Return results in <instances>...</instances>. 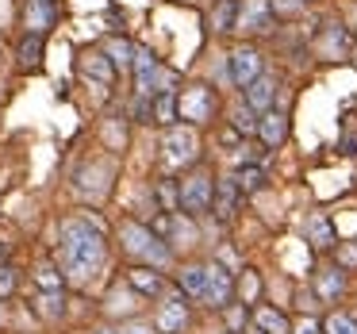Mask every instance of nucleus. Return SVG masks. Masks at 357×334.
<instances>
[{
    "label": "nucleus",
    "mask_w": 357,
    "mask_h": 334,
    "mask_svg": "<svg viewBox=\"0 0 357 334\" xmlns=\"http://www.w3.org/2000/svg\"><path fill=\"white\" fill-rule=\"evenodd\" d=\"M104 234L100 227H93L89 219H66L62 231H58V265L70 280H85L93 277L104 265Z\"/></svg>",
    "instance_id": "f257e3e1"
},
{
    "label": "nucleus",
    "mask_w": 357,
    "mask_h": 334,
    "mask_svg": "<svg viewBox=\"0 0 357 334\" xmlns=\"http://www.w3.org/2000/svg\"><path fill=\"white\" fill-rule=\"evenodd\" d=\"M119 242H123V254L131 257H142V261H154V265H165L169 261V246L154 238V231L135 219H123L119 223Z\"/></svg>",
    "instance_id": "f03ea898"
},
{
    "label": "nucleus",
    "mask_w": 357,
    "mask_h": 334,
    "mask_svg": "<svg viewBox=\"0 0 357 334\" xmlns=\"http://www.w3.org/2000/svg\"><path fill=\"white\" fill-rule=\"evenodd\" d=\"M215 89H208V85H188L185 93L177 96V116L181 119H188L192 127H200V123H208L211 116H215Z\"/></svg>",
    "instance_id": "7ed1b4c3"
},
{
    "label": "nucleus",
    "mask_w": 357,
    "mask_h": 334,
    "mask_svg": "<svg viewBox=\"0 0 357 334\" xmlns=\"http://www.w3.org/2000/svg\"><path fill=\"white\" fill-rule=\"evenodd\" d=\"M211 204H215V185L208 173H192L181 181V211L185 215H204Z\"/></svg>",
    "instance_id": "20e7f679"
},
{
    "label": "nucleus",
    "mask_w": 357,
    "mask_h": 334,
    "mask_svg": "<svg viewBox=\"0 0 357 334\" xmlns=\"http://www.w3.org/2000/svg\"><path fill=\"white\" fill-rule=\"evenodd\" d=\"M162 150H165V162L169 165H188V162H196L200 139H196L192 127H169L162 139Z\"/></svg>",
    "instance_id": "39448f33"
},
{
    "label": "nucleus",
    "mask_w": 357,
    "mask_h": 334,
    "mask_svg": "<svg viewBox=\"0 0 357 334\" xmlns=\"http://www.w3.org/2000/svg\"><path fill=\"white\" fill-rule=\"evenodd\" d=\"M261 77V54L254 47H238L231 50V81L238 89H250L254 81Z\"/></svg>",
    "instance_id": "423d86ee"
},
{
    "label": "nucleus",
    "mask_w": 357,
    "mask_h": 334,
    "mask_svg": "<svg viewBox=\"0 0 357 334\" xmlns=\"http://www.w3.org/2000/svg\"><path fill=\"white\" fill-rule=\"evenodd\" d=\"M234 296V277L223 269V265L208 261V288H204V303H211V308H227Z\"/></svg>",
    "instance_id": "0eeeda50"
},
{
    "label": "nucleus",
    "mask_w": 357,
    "mask_h": 334,
    "mask_svg": "<svg viewBox=\"0 0 357 334\" xmlns=\"http://www.w3.org/2000/svg\"><path fill=\"white\" fill-rule=\"evenodd\" d=\"M238 31H273V0H242Z\"/></svg>",
    "instance_id": "6e6552de"
},
{
    "label": "nucleus",
    "mask_w": 357,
    "mask_h": 334,
    "mask_svg": "<svg viewBox=\"0 0 357 334\" xmlns=\"http://www.w3.org/2000/svg\"><path fill=\"white\" fill-rule=\"evenodd\" d=\"M54 20H58L54 0H27V4H24V27H27V35H47L50 27H54Z\"/></svg>",
    "instance_id": "1a4fd4ad"
},
{
    "label": "nucleus",
    "mask_w": 357,
    "mask_h": 334,
    "mask_svg": "<svg viewBox=\"0 0 357 334\" xmlns=\"http://www.w3.org/2000/svg\"><path fill=\"white\" fill-rule=\"evenodd\" d=\"M81 73H85V81H93V85H112L116 66H112L108 50H85V54H81Z\"/></svg>",
    "instance_id": "9d476101"
},
{
    "label": "nucleus",
    "mask_w": 357,
    "mask_h": 334,
    "mask_svg": "<svg viewBox=\"0 0 357 334\" xmlns=\"http://www.w3.org/2000/svg\"><path fill=\"white\" fill-rule=\"evenodd\" d=\"M158 77H162V66H158V58L150 54L146 47H139V50H135V81H139V93H142V96H154Z\"/></svg>",
    "instance_id": "9b49d317"
},
{
    "label": "nucleus",
    "mask_w": 357,
    "mask_h": 334,
    "mask_svg": "<svg viewBox=\"0 0 357 334\" xmlns=\"http://www.w3.org/2000/svg\"><path fill=\"white\" fill-rule=\"evenodd\" d=\"M185 323H188V303L181 300V296H169V300H162V308H158V319H154L158 331H162V334H177Z\"/></svg>",
    "instance_id": "f8f14e48"
},
{
    "label": "nucleus",
    "mask_w": 357,
    "mask_h": 334,
    "mask_svg": "<svg viewBox=\"0 0 357 334\" xmlns=\"http://www.w3.org/2000/svg\"><path fill=\"white\" fill-rule=\"evenodd\" d=\"M315 47H319V54H323V58H331V62H334V58H346V54H349L354 39H349V31H346V27L331 24L323 35H319V43H315Z\"/></svg>",
    "instance_id": "ddd939ff"
},
{
    "label": "nucleus",
    "mask_w": 357,
    "mask_h": 334,
    "mask_svg": "<svg viewBox=\"0 0 357 334\" xmlns=\"http://www.w3.org/2000/svg\"><path fill=\"white\" fill-rule=\"evenodd\" d=\"M273 100H277V77H265V73H261V77H257L254 85L246 89V104L265 116V112L273 108Z\"/></svg>",
    "instance_id": "4468645a"
},
{
    "label": "nucleus",
    "mask_w": 357,
    "mask_h": 334,
    "mask_svg": "<svg viewBox=\"0 0 357 334\" xmlns=\"http://www.w3.org/2000/svg\"><path fill=\"white\" fill-rule=\"evenodd\" d=\"M257 135H261L265 146H280V142L288 139V116H284V112H265Z\"/></svg>",
    "instance_id": "2eb2a0df"
},
{
    "label": "nucleus",
    "mask_w": 357,
    "mask_h": 334,
    "mask_svg": "<svg viewBox=\"0 0 357 334\" xmlns=\"http://www.w3.org/2000/svg\"><path fill=\"white\" fill-rule=\"evenodd\" d=\"M238 12H242V0H215L211 27L215 31H238Z\"/></svg>",
    "instance_id": "dca6fc26"
},
{
    "label": "nucleus",
    "mask_w": 357,
    "mask_h": 334,
    "mask_svg": "<svg viewBox=\"0 0 357 334\" xmlns=\"http://www.w3.org/2000/svg\"><path fill=\"white\" fill-rule=\"evenodd\" d=\"M238 196H242V188L234 185V177H223L215 185V211H219V219H231L234 215V208H238Z\"/></svg>",
    "instance_id": "f3484780"
},
{
    "label": "nucleus",
    "mask_w": 357,
    "mask_h": 334,
    "mask_svg": "<svg viewBox=\"0 0 357 334\" xmlns=\"http://www.w3.org/2000/svg\"><path fill=\"white\" fill-rule=\"evenodd\" d=\"M254 326L265 334H292V326H288V319L280 315L277 308H254Z\"/></svg>",
    "instance_id": "a211bd4d"
},
{
    "label": "nucleus",
    "mask_w": 357,
    "mask_h": 334,
    "mask_svg": "<svg viewBox=\"0 0 357 334\" xmlns=\"http://www.w3.org/2000/svg\"><path fill=\"white\" fill-rule=\"evenodd\" d=\"M315 292L323 296V300H338V296L346 292V273L342 269H323L315 277Z\"/></svg>",
    "instance_id": "6ab92c4d"
},
{
    "label": "nucleus",
    "mask_w": 357,
    "mask_h": 334,
    "mask_svg": "<svg viewBox=\"0 0 357 334\" xmlns=\"http://www.w3.org/2000/svg\"><path fill=\"white\" fill-rule=\"evenodd\" d=\"M307 238H311V246H319V250L334 246V227L323 211H315V215L307 219Z\"/></svg>",
    "instance_id": "aec40b11"
},
{
    "label": "nucleus",
    "mask_w": 357,
    "mask_h": 334,
    "mask_svg": "<svg viewBox=\"0 0 357 334\" xmlns=\"http://www.w3.org/2000/svg\"><path fill=\"white\" fill-rule=\"evenodd\" d=\"M181 288H185V296H192V300H204V288H208V265H188V269L181 273Z\"/></svg>",
    "instance_id": "412c9836"
},
{
    "label": "nucleus",
    "mask_w": 357,
    "mask_h": 334,
    "mask_svg": "<svg viewBox=\"0 0 357 334\" xmlns=\"http://www.w3.org/2000/svg\"><path fill=\"white\" fill-rule=\"evenodd\" d=\"M104 50H108V58H112L116 70H135V50H139V47H131L127 39H112Z\"/></svg>",
    "instance_id": "4be33fe9"
},
{
    "label": "nucleus",
    "mask_w": 357,
    "mask_h": 334,
    "mask_svg": "<svg viewBox=\"0 0 357 334\" xmlns=\"http://www.w3.org/2000/svg\"><path fill=\"white\" fill-rule=\"evenodd\" d=\"M39 62H43V35H24V43H20V66L31 70Z\"/></svg>",
    "instance_id": "5701e85b"
},
{
    "label": "nucleus",
    "mask_w": 357,
    "mask_h": 334,
    "mask_svg": "<svg viewBox=\"0 0 357 334\" xmlns=\"http://www.w3.org/2000/svg\"><path fill=\"white\" fill-rule=\"evenodd\" d=\"M257 127H261V119H257V112L250 108L246 100H242L238 108H234V131H238V135H257Z\"/></svg>",
    "instance_id": "b1692460"
},
{
    "label": "nucleus",
    "mask_w": 357,
    "mask_h": 334,
    "mask_svg": "<svg viewBox=\"0 0 357 334\" xmlns=\"http://www.w3.org/2000/svg\"><path fill=\"white\" fill-rule=\"evenodd\" d=\"M131 284L139 288V292H146V296L162 292V277H158L154 269H131Z\"/></svg>",
    "instance_id": "393cba45"
},
{
    "label": "nucleus",
    "mask_w": 357,
    "mask_h": 334,
    "mask_svg": "<svg viewBox=\"0 0 357 334\" xmlns=\"http://www.w3.org/2000/svg\"><path fill=\"white\" fill-rule=\"evenodd\" d=\"M234 185H238L242 192H257V188L265 185V173L257 169V165H242V169L234 173Z\"/></svg>",
    "instance_id": "a878e982"
},
{
    "label": "nucleus",
    "mask_w": 357,
    "mask_h": 334,
    "mask_svg": "<svg viewBox=\"0 0 357 334\" xmlns=\"http://www.w3.org/2000/svg\"><path fill=\"white\" fill-rule=\"evenodd\" d=\"M154 119H158V123H173V119H177V96H173V93H158L154 96Z\"/></svg>",
    "instance_id": "bb28decb"
},
{
    "label": "nucleus",
    "mask_w": 357,
    "mask_h": 334,
    "mask_svg": "<svg viewBox=\"0 0 357 334\" xmlns=\"http://www.w3.org/2000/svg\"><path fill=\"white\" fill-rule=\"evenodd\" d=\"M323 334H357L354 315H346V311H334V315L323 323Z\"/></svg>",
    "instance_id": "cd10ccee"
},
{
    "label": "nucleus",
    "mask_w": 357,
    "mask_h": 334,
    "mask_svg": "<svg viewBox=\"0 0 357 334\" xmlns=\"http://www.w3.org/2000/svg\"><path fill=\"white\" fill-rule=\"evenodd\" d=\"M62 277H66V273H58L54 265H43V269L35 273V280H39L43 292H62Z\"/></svg>",
    "instance_id": "c85d7f7f"
},
{
    "label": "nucleus",
    "mask_w": 357,
    "mask_h": 334,
    "mask_svg": "<svg viewBox=\"0 0 357 334\" xmlns=\"http://www.w3.org/2000/svg\"><path fill=\"white\" fill-rule=\"evenodd\" d=\"M43 315L47 319H62V311H66V296L62 292H43Z\"/></svg>",
    "instance_id": "c756f323"
},
{
    "label": "nucleus",
    "mask_w": 357,
    "mask_h": 334,
    "mask_svg": "<svg viewBox=\"0 0 357 334\" xmlns=\"http://www.w3.org/2000/svg\"><path fill=\"white\" fill-rule=\"evenodd\" d=\"M12 292H16V273H12L8 265H0V300L12 296Z\"/></svg>",
    "instance_id": "7c9ffc66"
},
{
    "label": "nucleus",
    "mask_w": 357,
    "mask_h": 334,
    "mask_svg": "<svg viewBox=\"0 0 357 334\" xmlns=\"http://www.w3.org/2000/svg\"><path fill=\"white\" fill-rule=\"evenodd\" d=\"M296 334H323V326H319L315 319H303V323L296 326Z\"/></svg>",
    "instance_id": "2f4dec72"
},
{
    "label": "nucleus",
    "mask_w": 357,
    "mask_h": 334,
    "mask_svg": "<svg viewBox=\"0 0 357 334\" xmlns=\"http://www.w3.org/2000/svg\"><path fill=\"white\" fill-rule=\"evenodd\" d=\"M119 334H154V326H146V323H127Z\"/></svg>",
    "instance_id": "473e14b6"
},
{
    "label": "nucleus",
    "mask_w": 357,
    "mask_h": 334,
    "mask_svg": "<svg viewBox=\"0 0 357 334\" xmlns=\"http://www.w3.org/2000/svg\"><path fill=\"white\" fill-rule=\"evenodd\" d=\"M338 257H342V265H357V246H342Z\"/></svg>",
    "instance_id": "72a5a7b5"
},
{
    "label": "nucleus",
    "mask_w": 357,
    "mask_h": 334,
    "mask_svg": "<svg viewBox=\"0 0 357 334\" xmlns=\"http://www.w3.org/2000/svg\"><path fill=\"white\" fill-rule=\"evenodd\" d=\"M242 292H246L250 300H254V296H257V277H254V273H250V277L242 280Z\"/></svg>",
    "instance_id": "f704fd0d"
},
{
    "label": "nucleus",
    "mask_w": 357,
    "mask_h": 334,
    "mask_svg": "<svg viewBox=\"0 0 357 334\" xmlns=\"http://www.w3.org/2000/svg\"><path fill=\"white\" fill-rule=\"evenodd\" d=\"M4 257H8V242H0V261H4Z\"/></svg>",
    "instance_id": "c9c22d12"
},
{
    "label": "nucleus",
    "mask_w": 357,
    "mask_h": 334,
    "mask_svg": "<svg viewBox=\"0 0 357 334\" xmlns=\"http://www.w3.org/2000/svg\"><path fill=\"white\" fill-rule=\"evenodd\" d=\"M242 334H265V331H257V326H254V331H242Z\"/></svg>",
    "instance_id": "e433bc0d"
},
{
    "label": "nucleus",
    "mask_w": 357,
    "mask_h": 334,
    "mask_svg": "<svg viewBox=\"0 0 357 334\" xmlns=\"http://www.w3.org/2000/svg\"><path fill=\"white\" fill-rule=\"evenodd\" d=\"M100 334H112V331H100Z\"/></svg>",
    "instance_id": "4c0bfd02"
}]
</instances>
